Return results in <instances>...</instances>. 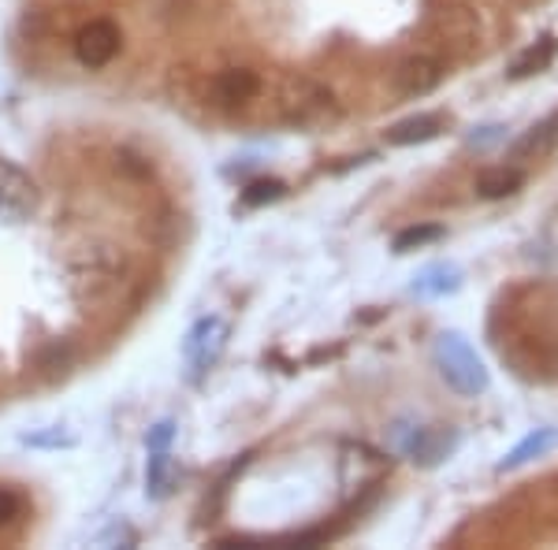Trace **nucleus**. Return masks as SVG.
<instances>
[{
  "label": "nucleus",
  "mask_w": 558,
  "mask_h": 550,
  "mask_svg": "<svg viewBox=\"0 0 558 550\" xmlns=\"http://www.w3.org/2000/svg\"><path fill=\"white\" fill-rule=\"evenodd\" d=\"M436 360H439V372L444 380L454 387L458 394H481L488 391V368L481 365V357L473 354V346L454 331H444L436 339Z\"/></svg>",
  "instance_id": "1"
},
{
  "label": "nucleus",
  "mask_w": 558,
  "mask_h": 550,
  "mask_svg": "<svg viewBox=\"0 0 558 550\" xmlns=\"http://www.w3.org/2000/svg\"><path fill=\"white\" fill-rule=\"evenodd\" d=\"M260 94V78L254 71L246 68H228V71H216L209 78V89H205V97H209V105L216 108H228V112H246L250 105H254V97Z\"/></svg>",
  "instance_id": "2"
},
{
  "label": "nucleus",
  "mask_w": 558,
  "mask_h": 550,
  "mask_svg": "<svg viewBox=\"0 0 558 550\" xmlns=\"http://www.w3.org/2000/svg\"><path fill=\"white\" fill-rule=\"evenodd\" d=\"M223 346H228V323L220 317H205L197 320V328L186 335V365H191V380H202L205 372L216 365V357L223 354Z\"/></svg>",
  "instance_id": "3"
},
{
  "label": "nucleus",
  "mask_w": 558,
  "mask_h": 550,
  "mask_svg": "<svg viewBox=\"0 0 558 550\" xmlns=\"http://www.w3.org/2000/svg\"><path fill=\"white\" fill-rule=\"evenodd\" d=\"M120 26L108 23V20H89L83 30L75 34V57L78 64L97 71V68H108L120 52Z\"/></svg>",
  "instance_id": "4"
},
{
  "label": "nucleus",
  "mask_w": 558,
  "mask_h": 550,
  "mask_svg": "<svg viewBox=\"0 0 558 550\" xmlns=\"http://www.w3.org/2000/svg\"><path fill=\"white\" fill-rule=\"evenodd\" d=\"M444 83V60L436 57H410L391 71V86L399 97H425Z\"/></svg>",
  "instance_id": "5"
},
{
  "label": "nucleus",
  "mask_w": 558,
  "mask_h": 550,
  "mask_svg": "<svg viewBox=\"0 0 558 550\" xmlns=\"http://www.w3.org/2000/svg\"><path fill=\"white\" fill-rule=\"evenodd\" d=\"M34 209H38V191H34V183L26 179V171L0 160V212L31 216Z\"/></svg>",
  "instance_id": "6"
},
{
  "label": "nucleus",
  "mask_w": 558,
  "mask_h": 550,
  "mask_svg": "<svg viewBox=\"0 0 558 550\" xmlns=\"http://www.w3.org/2000/svg\"><path fill=\"white\" fill-rule=\"evenodd\" d=\"M454 443H458V436L447 428H417L407 439V454L421 465H439L454 450Z\"/></svg>",
  "instance_id": "7"
},
{
  "label": "nucleus",
  "mask_w": 558,
  "mask_h": 550,
  "mask_svg": "<svg viewBox=\"0 0 558 550\" xmlns=\"http://www.w3.org/2000/svg\"><path fill=\"white\" fill-rule=\"evenodd\" d=\"M476 15L465 12V8H454V12H444L439 15V38L451 45L454 52H465L476 45Z\"/></svg>",
  "instance_id": "8"
},
{
  "label": "nucleus",
  "mask_w": 558,
  "mask_h": 550,
  "mask_svg": "<svg viewBox=\"0 0 558 550\" xmlns=\"http://www.w3.org/2000/svg\"><path fill=\"white\" fill-rule=\"evenodd\" d=\"M555 447H558V428H536L533 436H525L514 450H510L507 457H502V462H499V473H507V468L529 465L533 457H544L547 450H555Z\"/></svg>",
  "instance_id": "9"
},
{
  "label": "nucleus",
  "mask_w": 558,
  "mask_h": 550,
  "mask_svg": "<svg viewBox=\"0 0 558 550\" xmlns=\"http://www.w3.org/2000/svg\"><path fill=\"white\" fill-rule=\"evenodd\" d=\"M444 131V115H410V120L395 123L387 131V146H413V142H428Z\"/></svg>",
  "instance_id": "10"
},
{
  "label": "nucleus",
  "mask_w": 558,
  "mask_h": 550,
  "mask_svg": "<svg viewBox=\"0 0 558 550\" xmlns=\"http://www.w3.org/2000/svg\"><path fill=\"white\" fill-rule=\"evenodd\" d=\"M555 146H558V112L547 115L544 123H536V127L518 142V146H514V160L544 157V152H551Z\"/></svg>",
  "instance_id": "11"
},
{
  "label": "nucleus",
  "mask_w": 558,
  "mask_h": 550,
  "mask_svg": "<svg viewBox=\"0 0 558 550\" xmlns=\"http://www.w3.org/2000/svg\"><path fill=\"white\" fill-rule=\"evenodd\" d=\"M551 57H555V41H551V38H544L539 45H533V49L521 52L514 64H510V78H529V75H536V71H544L547 64H551Z\"/></svg>",
  "instance_id": "12"
},
{
  "label": "nucleus",
  "mask_w": 558,
  "mask_h": 550,
  "mask_svg": "<svg viewBox=\"0 0 558 550\" xmlns=\"http://www.w3.org/2000/svg\"><path fill=\"white\" fill-rule=\"evenodd\" d=\"M518 186H521L518 168H495V171H484V175L476 179V191H481V197H507V194H514Z\"/></svg>",
  "instance_id": "13"
},
{
  "label": "nucleus",
  "mask_w": 558,
  "mask_h": 550,
  "mask_svg": "<svg viewBox=\"0 0 558 550\" xmlns=\"http://www.w3.org/2000/svg\"><path fill=\"white\" fill-rule=\"evenodd\" d=\"M146 487L153 499H165L168 487H172V454L168 450H153L149 468H146Z\"/></svg>",
  "instance_id": "14"
},
{
  "label": "nucleus",
  "mask_w": 558,
  "mask_h": 550,
  "mask_svg": "<svg viewBox=\"0 0 558 550\" xmlns=\"http://www.w3.org/2000/svg\"><path fill=\"white\" fill-rule=\"evenodd\" d=\"M458 286V268L454 265H432L421 272V279L413 283V291L417 294H447V291H454Z\"/></svg>",
  "instance_id": "15"
},
{
  "label": "nucleus",
  "mask_w": 558,
  "mask_h": 550,
  "mask_svg": "<svg viewBox=\"0 0 558 550\" xmlns=\"http://www.w3.org/2000/svg\"><path fill=\"white\" fill-rule=\"evenodd\" d=\"M71 346L68 342H52V346H45L41 354H38V372H64V368L71 365Z\"/></svg>",
  "instance_id": "16"
},
{
  "label": "nucleus",
  "mask_w": 558,
  "mask_h": 550,
  "mask_svg": "<svg viewBox=\"0 0 558 550\" xmlns=\"http://www.w3.org/2000/svg\"><path fill=\"white\" fill-rule=\"evenodd\" d=\"M20 517H23V494L12 491V487H0V528H8Z\"/></svg>",
  "instance_id": "17"
},
{
  "label": "nucleus",
  "mask_w": 558,
  "mask_h": 550,
  "mask_svg": "<svg viewBox=\"0 0 558 550\" xmlns=\"http://www.w3.org/2000/svg\"><path fill=\"white\" fill-rule=\"evenodd\" d=\"M439 228H410V231H402L399 239H395V249L399 254H407V249H413V246H425V242H436L439 239Z\"/></svg>",
  "instance_id": "18"
},
{
  "label": "nucleus",
  "mask_w": 558,
  "mask_h": 550,
  "mask_svg": "<svg viewBox=\"0 0 558 550\" xmlns=\"http://www.w3.org/2000/svg\"><path fill=\"white\" fill-rule=\"evenodd\" d=\"M276 197H283V186H279V183H254L246 194H242V201H246V205H265V201H276Z\"/></svg>",
  "instance_id": "19"
},
{
  "label": "nucleus",
  "mask_w": 558,
  "mask_h": 550,
  "mask_svg": "<svg viewBox=\"0 0 558 550\" xmlns=\"http://www.w3.org/2000/svg\"><path fill=\"white\" fill-rule=\"evenodd\" d=\"M116 168L120 171H128V175H138V179H149L153 175V168H149V160H142V157H134V152H116Z\"/></svg>",
  "instance_id": "20"
},
{
  "label": "nucleus",
  "mask_w": 558,
  "mask_h": 550,
  "mask_svg": "<svg viewBox=\"0 0 558 550\" xmlns=\"http://www.w3.org/2000/svg\"><path fill=\"white\" fill-rule=\"evenodd\" d=\"M172 439H175V424H172V420L157 424V428H153L149 436H146L149 454H153V450H168V447H172Z\"/></svg>",
  "instance_id": "21"
}]
</instances>
